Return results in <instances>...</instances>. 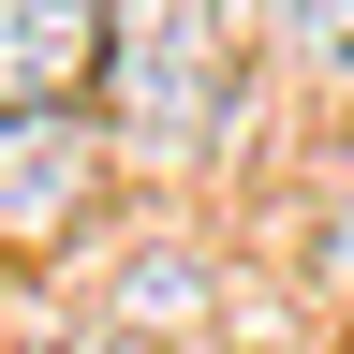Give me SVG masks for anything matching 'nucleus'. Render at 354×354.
<instances>
[{
	"instance_id": "obj_1",
	"label": "nucleus",
	"mask_w": 354,
	"mask_h": 354,
	"mask_svg": "<svg viewBox=\"0 0 354 354\" xmlns=\"http://www.w3.org/2000/svg\"><path fill=\"white\" fill-rule=\"evenodd\" d=\"M104 104L148 148H207L236 104V30L221 0H104Z\"/></svg>"
},
{
	"instance_id": "obj_2",
	"label": "nucleus",
	"mask_w": 354,
	"mask_h": 354,
	"mask_svg": "<svg viewBox=\"0 0 354 354\" xmlns=\"http://www.w3.org/2000/svg\"><path fill=\"white\" fill-rule=\"evenodd\" d=\"M88 177H104V133L74 104L0 118V251H44L59 221H88Z\"/></svg>"
},
{
	"instance_id": "obj_3",
	"label": "nucleus",
	"mask_w": 354,
	"mask_h": 354,
	"mask_svg": "<svg viewBox=\"0 0 354 354\" xmlns=\"http://www.w3.org/2000/svg\"><path fill=\"white\" fill-rule=\"evenodd\" d=\"M104 74V0H0V118H44Z\"/></svg>"
},
{
	"instance_id": "obj_4",
	"label": "nucleus",
	"mask_w": 354,
	"mask_h": 354,
	"mask_svg": "<svg viewBox=\"0 0 354 354\" xmlns=\"http://www.w3.org/2000/svg\"><path fill=\"white\" fill-rule=\"evenodd\" d=\"M295 44L310 59H354V0H295Z\"/></svg>"
},
{
	"instance_id": "obj_5",
	"label": "nucleus",
	"mask_w": 354,
	"mask_h": 354,
	"mask_svg": "<svg viewBox=\"0 0 354 354\" xmlns=\"http://www.w3.org/2000/svg\"><path fill=\"white\" fill-rule=\"evenodd\" d=\"M30 354H148V339H118V325H59V339H30Z\"/></svg>"
}]
</instances>
